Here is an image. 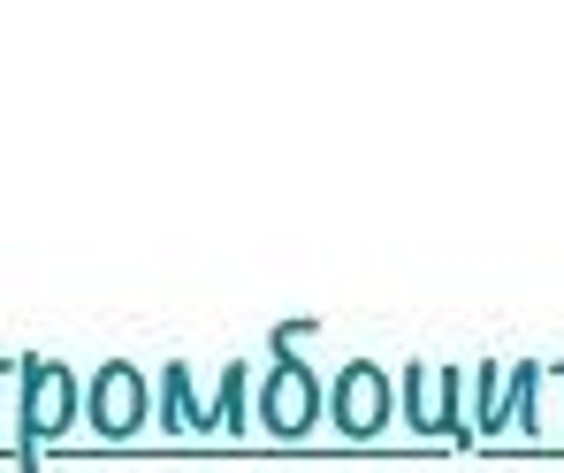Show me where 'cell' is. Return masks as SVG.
Returning a JSON list of instances; mask_svg holds the SVG:
<instances>
[{"mask_svg":"<svg viewBox=\"0 0 564 473\" xmlns=\"http://www.w3.org/2000/svg\"><path fill=\"white\" fill-rule=\"evenodd\" d=\"M313 329H321V321H282L275 352H268V375H260V428L282 436V443L313 436V420L328 412V381L297 359V336H313Z\"/></svg>","mask_w":564,"mask_h":473,"instance_id":"6da1fadb","label":"cell"},{"mask_svg":"<svg viewBox=\"0 0 564 473\" xmlns=\"http://www.w3.org/2000/svg\"><path fill=\"white\" fill-rule=\"evenodd\" d=\"M15 381H23V405H15V459L39 466V451L62 443V436L77 428V412H85V381L69 375L62 359H23Z\"/></svg>","mask_w":564,"mask_h":473,"instance_id":"7a4b0ae2","label":"cell"},{"mask_svg":"<svg viewBox=\"0 0 564 473\" xmlns=\"http://www.w3.org/2000/svg\"><path fill=\"white\" fill-rule=\"evenodd\" d=\"M397 405H404L412 436L473 443V367H427V359H412L404 381H397Z\"/></svg>","mask_w":564,"mask_h":473,"instance_id":"3957f363","label":"cell"},{"mask_svg":"<svg viewBox=\"0 0 564 473\" xmlns=\"http://www.w3.org/2000/svg\"><path fill=\"white\" fill-rule=\"evenodd\" d=\"M328 420H336V436H351V443H375L381 428L397 420V381L381 375L375 359H351V367H336V381H328Z\"/></svg>","mask_w":564,"mask_h":473,"instance_id":"277c9868","label":"cell"},{"mask_svg":"<svg viewBox=\"0 0 564 473\" xmlns=\"http://www.w3.org/2000/svg\"><path fill=\"white\" fill-rule=\"evenodd\" d=\"M85 420H93V436H107V443H130V436L153 420V381L138 375L130 359H107V367L85 381Z\"/></svg>","mask_w":564,"mask_h":473,"instance_id":"5b68a950","label":"cell"},{"mask_svg":"<svg viewBox=\"0 0 564 473\" xmlns=\"http://www.w3.org/2000/svg\"><path fill=\"white\" fill-rule=\"evenodd\" d=\"M153 420H161L169 436H221L214 397H198V389H191V367H184V359H169V367L153 375Z\"/></svg>","mask_w":564,"mask_h":473,"instance_id":"8992f818","label":"cell"},{"mask_svg":"<svg viewBox=\"0 0 564 473\" xmlns=\"http://www.w3.org/2000/svg\"><path fill=\"white\" fill-rule=\"evenodd\" d=\"M542 381H550V367L519 359L511 381H503V412H496V428H488V436H542Z\"/></svg>","mask_w":564,"mask_h":473,"instance_id":"52a82bcc","label":"cell"},{"mask_svg":"<svg viewBox=\"0 0 564 473\" xmlns=\"http://www.w3.org/2000/svg\"><path fill=\"white\" fill-rule=\"evenodd\" d=\"M503 381H511V367H496V359L473 367V436L496 428V412H503Z\"/></svg>","mask_w":564,"mask_h":473,"instance_id":"ba28073f","label":"cell"},{"mask_svg":"<svg viewBox=\"0 0 564 473\" xmlns=\"http://www.w3.org/2000/svg\"><path fill=\"white\" fill-rule=\"evenodd\" d=\"M15 367H23V359H0V381H8V375H15Z\"/></svg>","mask_w":564,"mask_h":473,"instance_id":"9c48e42d","label":"cell"},{"mask_svg":"<svg viewBox=\"0 0 564 473\" xmlns=\"http://www.w3.org/2000/svg\"><path fill=\"white\" fill-rule=\"evenodd\" d=\"M550 381H564V359H557V367H550Z\"/></svg>","mask_w":564,"mask_h":473,"instance_id":"30bf717a","label":"cell"}]
</instances>
